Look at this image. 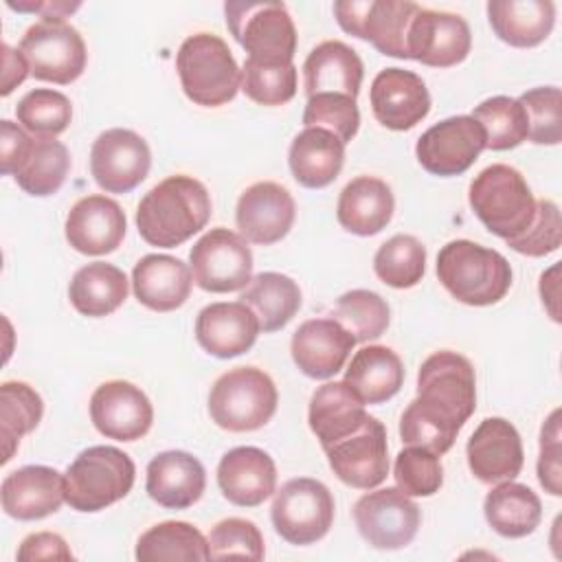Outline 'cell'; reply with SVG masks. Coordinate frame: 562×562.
<instances>
[{"instance_id": "1", "label": "cell", "mask_w": 562, "mask_h": 562, "mask_svg": "<svg viewBox=\"0 0 562 562\" xmlns=\"http://www.w3.org/2000/svg\"><path fill=\"white\" fill-rule=\"evenodd\" d=\"M209 217L211 198L206 187L193 176L176 173L140 198L136 228L149 246L173 248L200 233Z\"/></svg>"}, {"instance_id": "2", "label": "cell", "mask_w": 562, "mask_h": 562, "mask_svg": "<svg viewBox=\"0 0 562 562\" xmlns=\"http://www.w3.org/2000/svg\"><path fill=\"white\" fill-rule=\"evenodd\" d=\"M441 285L465 305L498 303L512 288V266L494 248L470 239H452L437 255Z\"/></svg>"}, {"instance_id": "3", "label": "cell", "mask_w": 562, "mask_h": 562, "mask_svg": "<svg viewBox=\"0 0 562 562\" xmlns=\"http://www.w3.org/2000/svg\"><path fill=\"white\" fill-rule=\"evenodd\" d=\"M182 92L195 105L217 108L241 90V70L228 44L213 33L189 35L176 53Z\"/></svg>"}, {"instance_id": "4", "label": "cell", "mask_w": 562, "mask_h": 562, "mask_svg": "<svg viewBox=\"0 0 562 562\" xmlns=\"http://www.w3.org/2000/svg\"><path fill=\"white\" fill-rule=\"evenodd\" d=\"M468 202L481 224L505 241L525 233L536 215V198L527 180L518 169L503 162H494L474 176Z\"/></svg>"}, {"instance_id": "5", "label": "cell", "mask_w": 562, "mask_h": 562, "mask_svg": "<svg viewBox=\"0 0 562 562\" xmlns=\"http://www.w3.org/2000/svg\"><path fill=\"white\" fill-rule=\"evenodd\" d=\"M2 173L13 176L18 187L35 198L53 195L70 169V154L57 138L29 136L26 130L4 119L0 123Z\"/></svg>"}, {"instance_id": "6", "label": "cell", "mask_w": 562, "mask_h": 562, "mask_svg": "<svg viewBox=\"0 0 562 562\" xmlns=\"http://www.w3.org/2000/svg\"><path fill=\"white\" fill-rule=\"evenodd\" d=\"M132 457L114 446L81 450L64 472L66 503L77 512H101L125 498L134 485Z\"/></svg>"}, {"instance_id": "7", "label": "cell", "mask_w": 562, "mask_h": 562, "mask_svg": "<svg viewBox=\"0 0 562 562\" xmlns=\"http://www.w3.org/2000/svg\"><path fill=\"white\" fill-rule=\"evenodd\" d=\"M279 404L272 378L257 367H235L222 373L209 393L211 419L231 432H250L266 426Z\"/></svg>"}, {"instance_id": "8", "label": "cell", "mask_w": 562, "mask_h": 562, "mask_svg": "<svg viewBox=\"0 0 562 562\" xmlns=\"http://www.w3.org/2000/svg\"><path fill=\"white\" fill-rule=\"evenodd\" d=\"M226 26L248 59L263 64H292L296 53V26L283 2L228 0Z\"/></svg>"}, {"instance_id": "9", "label": "cell", "mask_w": 562, "mask_h": 562, "mask_svg": "<svg viewBox=\"0 0 562 562\" xmlns=\"http://www.w3.org/2000/svg\"><path fill=\"white\" fill-rule=\"evenodd\" d=\"M415 400L461 430L476 408V378L472 362L450 349L435 351L419 367Z\"/></svg>"}, {"instance_id": "10", "label": "cell", "mask_w": 562, "mask_h": 562, "mask_svg": "<svg viewBox=\"0 0 562 562\" xmlns=\"http://www.w3.org/2000/svg\"><path fill=\"white\" fill-rule=\"evenodd\" d=\"M334 496L325 483L299 476L274 494L270 518L274 531L290 544H314L327 536L334 522Z\"/></svg>"}, {"instance_id": "11", "label": "cell", "mask_w": 562, "mask_h": 562, "mask_svg": "<svg viewBox=\"0 0 562 562\" xmlns=\"http://www.w3.org/2000/svg\"><path fill=\"white\" fill-rule=\"evenodd\" d=\"M18 50L24 55L35 79L59 86L79 79L88 61L81 33L57 18H42L31 24L22 35Z\"/></svg>"}, {"instance_id": "12", "label": "cell", "mask_w": 562, "mask_h": 562, "mask_svg": "<svg viewBox=\"0 0 562 562\" xmlns=\"http://www.w3.org/2000/svg\"><path fill=\"white\" fill-rule=\"evenodd\" d=\"M189 268L193 283L204 292H237L252 279V252L241 235L217 226L193 244Z\"/></svg>"}, {"instance_id": "13", "label": "cell", "mask_w": 562, "mask_h": 562, "mask_svg": "<svg viewBox=\"0 0 562 562\" xmlns=\"http://www.w3.org/2000/svg\"><path fill=\"white\" fill-rule=\"evenodd\" d=\"M419 4L408 0H338L334 15L349 35L367 40L389 57L406 59V33Z\"/></svg>"}, {"instance_id": "14", "label": "cell", "mask_w": 562, "mask_h": 562, "mask_svg": "<svg viewBox=\"0 0 562 562\" xmlns=\"http://www.w3.org/2000/svg\"><path fill=\"white\" fill-rule=\"evenodd\" d=\"M360 536L375 549H404L417 536L422 512L400 487H382L362 494L353 505Z\"/></svg>"}, {"instance_id": "15", "label": "cell", "mask_w": 562, "mask_h": 562, "mask_svg": "<svg viewBox=\"0 0 562 562\" xmlns=\"http://www.w3.org/2000/svg\"><path fill=\"white\" fill-rule=\"evenodd\" d=\"M485 149V132L470 114L448 116L428 127L415 145L419 165L432 176H461Z\"/></svg>"}, {"instance_id": "16", "label": "cell", "mask_w": 562, "mask_h": 562, "mask_svg": "<svg viewBox=\"0 0 562 562\" xmlns=\"http://www.w3.org/2000/svg\"><path fill=\"white\" fill-rule=\"evenodd\" d=\"M323 450L334 474L349 487L373 490L389 474L386 428L373 415L360 428Z\"/></svg>"}, {"instance_id": "17", "label": "cell", "mask_w": 562, "mask_h": 562, "mask_svg": "<svg viewBox=\"0 0 562 562\" xmlns=\"http://www.w3.org/2000/svg\"><path fill=\"white\" fill-rule=\"evenodd\" d=\"M151 151L147 140L125 127H112L97 136L90 149V173L108 193H127L149 173Z\"/></svg>"}, {"instance_id": "18", "label": "cell", "mask_w": 562, "mask_h": 562, "mask_svg": "<svg viewBox=\"0 0 562 562\" xmlns=\"http://www.w3.org/2000/svg\"><path fill=\"white\" fill-rule=\"evenodd\" d=\"M470 48L472 33L461 15L424 7L413 15L406 33V59L432 68H450L461 64Z\"/></svg>"}, {"instance_id": "19", "label": "cell", "mask_w": 562, "mask_h": 562, "mask_svg": "<svg viewBox=\"0 0 562 562\" xmlns=\"http://www.w3.org/2000/svg\"><path fill=\"white\" fill-rule=\"evenodd\" d=\"M90 419L108 439L136 441L149 432L154 408L136 384L110 380L94 389L90 397Z\"/></svg>"}, {"instance_id": "20", "label": "cell", "mask_w": 562, "mask_h": 562, "mask_svg": "<svg viewBox=\"0 0 562 562\" xmlns=\"http://www.w3.org/2000/svg\"><path fill=\"white\" fill-rule=\"evenodd\" d=\"M296 215L292 193L272 180L250 184L237 200L235 222L246 241L270 246L281 241Z\"/></svg>"}, {"instance_id": "21", "label": "cell", "mask_w": 562, "mask_h": 562, "mask_svg": "<svg viewBox=\"0 0 562 562\" xmlns=\"http://www.w3.org/2000/svg\"><path fill=\"white\" fill-rule=\"evenodd\" d=\"M470 472L481 483L512 481L520 474L525 452L516 426L503 417H485L465 446Z\"/></svg>"}, {"instance_id": "22", "label": "cell", "mask_w": 562, "mask_h": 562, "mask_svg": "<svg viewBox=\"0 0 562 562\" xmlns=\"http://www.w3.org/2000/svg\"><path fill=\"white\" fill-rule=\"evenodd\" d=\"M369 101L380 125L404 132L430 112V94L419 75L404 68H384L375 75Z\"/></svg>"}, {"instance_id": "23", "label": "cell", "mask_w": 562, "mask_h": 562, "mask_svg": "<svg viewBox=\"0 0 562 562\" xmlns=\"http://www.w3.org/2000/svg\"><path fill=\"white\" fill-rule=\"evenodd\" d=\"M68 244L81 255H108L114 252L127 231L125 211L119 202L105 195H86L72 204L66 224Z\"/></svg>"}, {"instance_id": "24", "label": "cell", "mask_w": 562, "mask_h": 562, "mask_svg": "<svg viewBox=\"0 0 562 562\" xmlns=\"http://www.w3.org/2000/svg\"><path fill=\"white\" fill-rule=\"evenodd\" d=\"M353 345V336L334 318H310L292 334L290 351L301 373L327 380L345 367Z\"/></svg>"}, {"instance_id": "25", "label": "cell", "mask_w": 562, "mask_h": 562, "mask_svg": "<svg viewBox=\"0 0 562 562\" xmlns=\"http://www.w3.org/2000/svg\"><path fill=\"white\" fill-rule=\"evenodd\" d=\"M2 509L15 520H40L66 503L64 474L48 465H24L9 472L0 485Z\"/></svg>"}, {"instance_id": "26", "label": "cell", "mask_w": 562, "mask_h": 562, "mask_svg": "<svg viewBox=\"0 0 562 562\" xmlns=\"http://www.w3.org/2000/svg\"><path fill=\"white\" fill-rule=\"evenodd\" d=\"M261 327L255 312L241 301H220L202 307L195 318L198 345L215 358H235L246 353Z\"/></svg>"}, {"instance_id": "27", "label": "cell", "mask_w": 562, "mask_h": 562, "mask_svg": "<svg viewBox=\"0 0 562 562\" xmlns=\"http://www.w3.org/2000/svg\"><path fill=\"white\" fill-rule=\"evenodd\" d=\"M217 485L228 503L257 507L270 498L277 487V465L266 450L237 446L220 459Z\"/></svg>"}, {"instance_id": "28", "label": "cell", "mask_w": 562, "mask_h": 562, "mask_svg": "<svg viewBox=\"0 0 562 562\" xmlns=\"http://www.w3.org/2000/svg\"><path fill=\"white\" fill-rule=\"evenodd\" d=\"M204 487V465L191 452L165 450L147 463L145 490L151 501L167 509L191 507L202 498Z\"/></svg>"}, {"instance_id": "29", "label": "cell", "mask_w": 562, "mask_h": 562, "mask_svg": "<svg viewBox=\"0 0 562 562\" xmlns=\"http://www.w3.org/2000/svg\"><path fill=\"white\" fill-rule=\"evenodd\" d=\"M191 283V268L171 255H145L132 270L134 296L154 312H171L184 305Z\"/></svg>"}, {"instance_id": "30", "label": "cell", "mask_w": 562, "mask_h": 562, "mask_svg": "<svg viewBox=\"0 0 562 562\" xmlns=\"http://www.w3.org/2000/svg\"><path fill=\"white\" fill-rule=\"evenodd\" d=\"M362 75L364 66L360 55L340 40H327L310 50L303 64V88L307 99L325 92L356 99Z\"/></svg>"}, {"instance_id": "31", "label": "cell", "mask_w": 562, "mask_h": 562, "mask_svg": "<svg viewBox=\"0 0 562 562\" xmlns=\"http://www.w3.org/2000/svg\"><path fill=\"white\" fill-rule=\"evenodd\" d=\"M395 198L391 187L375 176H358L349 180L336 204L338 224L360 237L378 235L391 222Z\"/></svg>"}, {"instance_id": "32", "label": "cell", "mask_w": 562, "mask_h": 562, "mask_svg": "<svg viewBox=\"0 0 562 562\" xmlns=\"http://www.w3.org/2000/svg\"><path fill=\"white\" fill-rule=\"evenodd\" d=\"M288 162L301 187L323 189L331 184L342 169L345 143L323 127H305L294 136Z\"/></svg>"}, {"instance_id": "33", "label": "cell", "mask_w": 562, "mask_h": 562, "mask_svg": "<svg viewBox=\"0 0 562 562\" xmlns=\"http://www.w3.org/2000/svg\"><path fill=\"white\" fill-rule=\"evenodd\" d=\"M487 20L505 44L533 48L553 31L555 4L551 0H490Z\"/></svg>"}, {"instance_id": "34", "label": "cell", "mask_w": 562, "mask_h": 562, "mask_svg": "<svg viewBox=\"0 0 562 562\" xmlns=\"http://www.w3.org/2000/svg\"><path fill=\"white\" fill-rule=\"evenodd\" d=\"M367 417L369 413L364 411V402L345 380L325 382L310 397L307 422L321 448H327L329 443L347 437L360 428Z\"/></svg>"}, {"instance_id": "35", "label": "cell", "mask_w": 562, "mask_h": 562, "mask_svg": "<svg viewBox=\"0 0 562 562\" xmlns=\"http://www.w3.org/2000/svg\"><path fill=\"white\" fill-rule=\"evenodd\" d=\"M345 382L364 404H382L402 389L404 364L391 347L367 345L353 353Z\"/></svg>"}, {"instance_id": "36", "label": "cell", "mask_w": 562, "mask_h": 562, "mask_svg": "<svg viewBox=\"0 0 562 562\" xmlns=\"http://www.w3.org/2000/svg\"><path fill=\"white\" fill-rule=\"evenodd\" d=\"M487 525L503 538H525L536 531L542 520V503L538 494L512 481H501L483 501Z\"/></svg>"}, {"instance_id": "37", "label": "cell", "mask_w": 562, "mask_h": 562, "mask_svg": "<svg viewBox=\"0 0 562 562\" xmlns=\"http://www.w3.org/2000/svg\"><path fill=\"white\" fill-rule=\"evenodd\" d=\"M127 290V277L121 268L105 261H92L72 274L68 299L79 314L101 318L125 303Z\"/></svg>"}, {"instance_id": "38", "label": "cell", "mask_w": 562, "mask_h": 562, "mask_svg": "<svg viewBox=\"0 0 562 562\" xmlns=\"http://www.w3.org/2000/svg\"><path fill=\"white\" fill-rule=\"evenodd\" d=\"M239 301L255 312L259 327L270 334L294 318L301 307V290L288 274L259 272L250 279Z\"/></svg>"}, {"instance_id": "39", "label": "cell", "mask_w": 562, "mask_h": 562, "mask_svg": "<svg viewBox=\"0 0 562 562\" xmlns=\"http://www.w3.org/2000/svg\"><path fill=\"white\" fill-rule=\"evenodd\" d=\"M140 562L209 560V540L184 520H165L140 533L134 551Z\"/></svg>"}, {"instance_id": "40", "label": "cell", "mask_w": 562, "mask_h": 562, "mask_svg": "<svg viewBox=\"0 0 562 562\" xmlns=\"http://www.w3.org/2000/svg\"><path fill=\"white\" fill-rule=\"evenodd\" d=\"M44 413L40 393L26 382L9 380L0 386V439L2 463L11 461L20 439L37 428Z\"/></svg>"}, {"instance_id": "41", "label": "cell", "mask_w": 562, "mask_h": 562, "mask_svg": "<svg viewBox=\"0 0 562 562\" xmlns=\"http://www.w3.org/2000/svg\"><path fill=\"white\" fill-rule=\"evenodd\" d=\"M470 116L479 121L485 132V149L505 151L527 140V114L518 99L505 94L490 97L483 103H479Z\"/></svg>"}, {"instance_id": "42", "label": "cell", "mask_w": 562, "mask_h": 562, "mask_svg": "<svg viewBox=\"0 0 562 562\" xmlns=\"http://www.w3.org/2000/svg\"><path fill=\"white\" fill-rule=\"evenodd\" d=\"M373 270L378 279L391 288H413L426 272V248L413 235H393L378 248Z\"/></svg>"}, {"instance_id": "43", "label": "cell", "mask_w": 562, "mask_h": 562, "mask_svg": "<svg viewBox=\"0 0 562 562\" xmlns=\"http://www.w3.org/2000/svg\"><path fill=\"white\" fill-rule=\"evenodd\" d=\"M331 318L340 323L356 342H367L380 338L391 321V310L386 301L371 290H349L338 296Z\"/></svg>"}, {"instance_id": "44", "label": "cell", "mask_w": 562, "mask_h": 562, "mask_svg": "<svg viewBox=\"0 0 562 562\" xmlns=\"http://www.w3.org/2000/svg\"><path fill=\"white\" fill-rule=\"evenodd\" d=\"M15 116L22 130L33 136L55 138L66 132L72 119V105L66 94L53 88L29 90L15 105Z\"/></svg>"}, {"instance_id": "45", "label": "cell", "mask_w": 562, "mask_h": 562, "mask_svg": "<svg viewBox=\"0 0 562 562\" xmlns=\"http://www.w3.org/2000/svg\"><path fill=\"white\" fill-rule=\"evenodd\" d=\"M241 92L259 105H283L296 94V66L246 59L241 68Z\"/></svg>"}, {"instance_id": "46", "label": "cell", "mask_w": 562, "mask_h": 562, "mask_svg": "<svg viewBox=\"0 0 562 562\" xmlns=\"http://www.w3.org/2000/svg\"><path fill=\"white\" fill-rule=\"evenodd\" d=\"M527 114V138L536 145H558L562 140V94L555 86L531 88L520 94Z\"/></svg>"}, {"instance_id": "47", "label": "cell", "mask_w": 562, "mask_h": 562, "mask_svg": "<svg viewBox=\"0 0 562 562\" xmlns=\"http://www.w3.org/2000/svg\"><path fill=\"white\" fill-rule=\"evenodd\" d=\"M459 435V428L441 419L439 415L424 408L417 400H413L400 419V437L406 446H417L441 457L448 452Z\"/></svg>"}, {"instance_id": "48", "label": "cell", "mask_w": 562, "mask_h": 562, "mask_svg": "<svg viewBox=\"0 0 562 562\" xmlns=\"http://www.w3.org/2000/svg\"><path fill=\"white\" fill-rule=\"evenodd\" d=\"M393 476L406 496H432L443 483V468L435 452L408 446L397 452Z\"/></svg>"}, {"instance_id": "49", "label": "cell", "mask_w": 562, "mask_h": 562, "mask_svg": "<svg viewBox=\"0 0 562 562\" xmlns=\"http://www.w3.org/2000/svg\"><path fill=\"white\" fill-rule=\"evenodd\" d=\"M305 127H323L336 134L345 145L356 136L360 127V112L356 99L345 94H314L307 99L303 110Z\"/></svg>"}, {"instance_id": "50", "label": "cell", "mask_w": 562, "mask_h": 562, "mask_svg": "<svg viewBox=\"0 0 562 562\" xmlns=\"http://www.w3.org/2000/svg\"><path fill=\"white\" fill-rule=\"evenodd\" d=\"M209 560H263L266 547L259 527L246 518H224L209 533Z\"/></svg>"}, {"instance_id": "51", "label": "cell", "mask_w": 562, "mask_h": 562, "mask_svg": "<svg viewBox=\"0 0 562 562\" xmlns=\"http://www.w3.org/2000/svg\"><path fill=\"white\" fill-rule=\"evenodd\" d=\"M562 241L560 209L551 200H536V215L525 233L509 239L507 246L527 257H544L555 252Z\"/></svg>"}, {"instance_id": "52", "label": "cell", "mask_w": 562, "mask_h": 562, "mask_svg": "<svg viewBox=\"0 0 562 562\" xmlns=\"http://www.w3.org/2000/svg\"><path fill=\"white\" fill-rule=\"evenodd\" d=\"M538 481L551 494H562V465H560V408H555L540 430Z\"/></svg>"}, {"instance_id": "53", "label": "cell", "mask_w": 562, "mask_h": 562, "mask_svg": "<svg viewBox=\"0 0 562 562\" xmlns=\"http://www.w3.org/2000/svg\"><path fill=\"white\" fill-rule=\"evenodd\" d=\"M18 560H72V551L59 533L37 531L22 540Z\"/></svg>"}, {"instance_id": "54", "label": "cell", "mask_w": 562, "mask_h": 562, "mask_svg": "<svg viewBox=\"0 0 562 562\" xmlns=\"http://www.w3.org/2000/svg\"><path fill=\"white\" fill-rule=\"evenodd\" d=\"M2 53H4V59H2L4 61V72H2V90H0V94L7 97L26 79V75L31 70H29V64H26V59H24V55L20 50L11 48L9 44H2Z\"/></svg>"}, {"instance_id": "55", "label": "cell", "mask_w": 562, "mask_h": 562, "mask_svg": "<svg viewBox=\"0 0 562 562\" xmlns=\"http://www.w3.org/2000/svg\"><path fill=\"white\" fill-rule=\"evenodd\" d=\"M7 7L9 9H15V11H29V13H40L42 18H57V20H64L66 15L75 13L81 2H64V0H46V2H33V0H7Z\"/></svg>"}, {"instance_id": "56", "label": "cell", "mask_w": 562, "mask_h": 562, "mask_svg": "<svg viewBox=\"0 0 562 562\" xmlns=\"http://www.w3.org/2000/svg\"><path fill=\"white\" fill-rule=\"evenodd\" d=\"M558 272H560V266L553 263L547 272H542L540 277V299H542V305L547 307L549 316L558 323L560 316H558Z\"/></svg>"}]
</instances>
